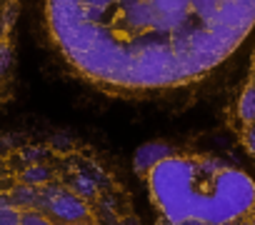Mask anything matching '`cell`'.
I'll return each mask as SVG.
<instances>
[{
	"mask_svg": "<svg viewBox=\"0 0 255 225\" xmlns=\"http://www.w3.org/2000/svg\"><path fill=\"white\" fill-rule=\"evenodd\" d=\"M238 118L243 120V125L253 123L255 120V83L250 80L238 100Z\"/></svg>",
	"mask_w": 255,
	"mask_h": 225,
	"instance_id": "obj_3",
	"label": "cell"
},
{
	"mask_svg": "<svg viewBox=\"0 0 255 225\" xmlns=\"http://www.w3.org/2000/svg\"><path fill=\"white\" fill-rule=\"evenodd\" d=\"M253 220H255V210H253Z\"/></svg>",
	"mask_w": 255,
	"mask_h": 225,
	"instance_id": "obj_4",
	"label": "cell"
},
{
	"mask_svg": "<svg viewBox=\"0 0 255 225\" xmlns=\"http://www.w3.org/2000/svg\"><path fill=\"white\" fill-rule=\"evenodd\" d=\"M253 83H255V80H253Z\"/></svg>",
	"mask_w": 255,
	"mask_h": 225,
	"instance_id": "obj_5",
	"label": "cell"
},
{
	"mask_svg": "<svg viewBox=\"0 0 255 225\" xmlns=\"http://www.w3.org/2000/svg\"><path fill=\"white\" fill-rule=\"evenodd\" d=\"M135 170L165 223H238L253 218L255 180L213 155L148 143L135 155Z\"/></svg>",
	"mask_w": 255,
	"mask_h": 225,
	"instance_id": "obj_1",
	"label": "cell"
},
{
	"mask_svg": "<svg viewBox=\"0 0 255 225\" xmlns=\"http://www.w3.org/2000/svg\"><path fill=\"white\" fill-rule=\"evenodd\" d=\"M23 0H0V108L13 93L15 80V43Z\"/></svg>",
	"mask_w": 255,
	"mask_h": 225,
	"instance_id": "obj_2",
	"label": "cell"
}]
</instances>
